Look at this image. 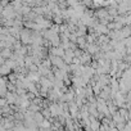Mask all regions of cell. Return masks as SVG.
I'll list each match as a JSON object with an SVG mask.
<instances>
[{"instance_id": "obj_1", "label": "cell", "mask_w": 131, "mask_h": 131, "mask_svg": "<svg viewBox=\"0 0 131 131\" xmlns=\"http://www.w3.org/2000/svg\"><path fill=\"white\" fill-rule=\"evenodd\" d=\"M50 55L63 58V57L66 55V50H64L62 46H58V48H53V46H51V49H50Z\"/></svg>"}, {"instance_id": "obj_2", "label": "cell", "mask_w": 131, "mask_h": 131, "mask_svg": "<svg viewBox=\"0 0 131 131\" xmlns=\"http://www.w3.org/2000/svg\"><path fill=\"white\" fill-rule=\"evenodd\" d=\"M68 107H70V112H71L72 117L75 118V117L77 116V109H79L77 103H75V102H70V103H68Z\"/></svg>"}, {"instance_id": "obj_3", "label": "cell", "mask_w": 131, "mask_h": 131, "mask_svg": "<svg viewBox=\"0 0 131 131\" xmlns=\"http://www.w3.org/2000/svg\"><path fill=\"white\" fill-rule=\"evenodd\" d=\"M88 51H89V54H95L96 51H99V46H96L94 44H88Z\"/></svg>"}, {"instance_id": "obj_4", "label": "cell", "mask_w": 131, "mask_h": 131, "mask_svg": "<svg viewBox=\"0 0 131 131\" xmlns=\"http://www.w3.org/2000/svg\"><path fill=\"white\" fill-rule=\"evenodd\" d=\"M10 71H12V68H10V67H8L7 64H2V75H3V76L8 75Z\"/></svg>"}, {"instance_id": "obj_5", "label": "cell", "mask_w": 131, "mask_h": 131, "mask_svg": "<svg viewBox=\"0 0 131 131\" xmlns=\"http://www.w3.org/2000/svg\"><path fill=\"white\" fill-rule=\"evenodd\" d=\"M85 41H86L85 37H79V39H77V44L80 45V48H85V46H88Z\"/></svg>"}, {"instance_id": "obj_6", "label": "cell", "mask_w": 131, "mask_h": 131, "mask_svg": "<svg viewBox=\"0 0 131 131\" xmlns=\"http://www.w3.org/2000/svg\"><path fill=\"white\" fill-rule=\"evenodd\" d=\"M40 127H41V128H50L51 125H50V122H49L48 119H44V122L40 125Z\"/></svg>"}]
</instances>
